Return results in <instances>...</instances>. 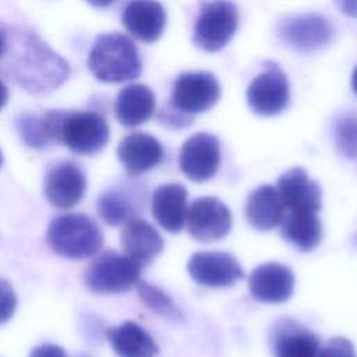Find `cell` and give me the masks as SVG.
Here are the masks:
<instances>
[{
    "mask_svg": "<svg viewBox=\"0 0 357 357\" xmlns=\"http://www.w3.org/2000/svg\"><path fill=\"white\" fill-rule=\"evenodd\" d=\"M86 66L98 81L106 84L132 81L142 71L135 43L127 35L119 32L102 33L95 39Z\"/></svg>",
    "mask_w": 357,
    "mask_h": 357,
    "instance_id": "obj_3",
    "label": "cell"
},
{
    "mask_svg": "<svg viewBox=\"0 0 357 357\" xmlns=\"http://www.w3.org/2000/svg\"><path fill=\"white\" fill-rule=\"evenodd\" d=\"M238 25V11L231 0L205 3L197 17L192 40L204 52L222 50L233 38Z\"/></svg>",
    "mask_w": 357,
    "mask_h": 357,
    "instance_id": "obj_6",
    "label": "cell"
},
{
    "mask_svg": "<svg viewBox=\"0 0 357 357\" xmlns=\"http://www.w3.org/2000/svg\"><path fill=\"white\" fill-rule=\"evenodd\" d=\"M180 170L191 181L211 180L220 166V145L215 135L197 132L191 135L180 149Z\"/></svg>",
    "mask_w": 357,
    "mask_h": 357,
    "instance_id": "obj_11",
    "label": "cell"
},
{
    "mask_svg": "<svg viewBox=\"0 0 357 357\" xmlns=\"http://www.w3.org/2000/svg\"><path fill=\"white\" fill-rule=\"evenodd\" d=\"M17 307V296L8 280L0 276V325L10 321Z\"/></svg>",
    "mask_w": 357,
    "mask_h": 357,
    "instance_id": "obj_29",
    "label": "cell"
},
{
    "mask_svg": "<svg viewBox=\"0 0 357 357\" xmlns=\"http://www.w3.org/2000/svg\"><path fill=\"white\" fill-rule=\"evenodd\" d=\"M3 165V153H1V151H0V166Z\"/></svg>",
    "mask_w": 357,
    "mask_h": 357,
    "instance_id": "obj_37",
    "label": "cell"
},
{
    "mask_svg": "<svg viewBox=\"0 0 357 357\" xmlns=\"http://www.w3.org/2000/svg\"><path fill=\"white\" fill-rule=\"evenodd\" d=\"M251 296L261 303H283L294 290V275L286 265L266 262L255 266L248 278Z\"/></svg>",
    "mask_w": 357,
    "mask_h": 357,
    "instance_id": "obj_15",
    "label": "cell"
},
{
    "mask_svg": "<svg viewBox=\"0 0 357 357\" xmlns=\"http://www.w3.org/2000/svg\"><path fill=\"white\" fill-rule=\"evenodd\" d=\"M6 47H7V32H4L0 28V60L6 52Z\"/></svg>",
    "mask_w": 357,
    "mask_h": 357,
    "instance_id": "obj_35",
    "label": "cell"
},
{
    "mask_svg": "<svg viewBox=\"0 0 357 357\" xmlns=\"http://www.w3.org/2000/svg\"><path fill=\"white\" fill-rule=\"evenodd\" d=\"M188 192L180 183H167L155 188L151 209L155 220L169 233L183 230L188 213Z\"/></svg>",
    "mask_w": 357,
    "mask_h": 357,
    "instance_id": "obj_18",
    "label": "cell"
},
{
    "mask_svg": "<svg viewBox=\"0 0 357 357\" xmlns=\"http://www.w3.org/2000/svg\"><path fill=\"white\" fill-rule=\"evenodd\" d=\"M155 95L148 85L130 84L119 92L114 113L121 126L131 128L148 121L155 112Z\"/></svg>",
    "mask_w": 357,
    "mask_h": 357,
    "instance_id": "obj_22",
    "label": "cell"
},
{
    "mask_svg": "<svg viewBox=\"0 0 357 357\" xmlns=\"http://www.w3.org/2000/svg\"><path fill=\"white\" fill-rule=\"evenodd\" d=\"M0 61L4 74L33 95L53 92L70 75L68 63L29 31L7 33V47Z\"/></svg>",
    "mask_w": 357,
    "mask_h": 357,
    "instance_id": "obj_1",
    "label": "cell"
},
{
    "mask_svg": "<svg viewBox=\"0 0 357 357\" xmlns=\"http://www.w3.org/2000/svg\"><path fill=\"white\" fill-rule=\"evenodd\" d=\"M317 357H357L351 342L346 337H332L322 349H319Z\"/></svg>",
    "mask_w": 357,
    "mask_h": 357,
    "instance_id": "obj_30",
    "label": "cell"
},
{
    "mask_svg": "<svg viewBox=\"0 0 357 357\" xmlns=\"http://www.w3.org/2000/svg\"><path fill=\"white\" fill-rule=\"evenodd\" d=\"M187 230L194 240L209 243L226 237L231 229L230 209L216 197H199L188 206Z\"/></svg>",
    "mask_w": 357,
    "mask_h": 357,
    "instance_id": "obj_10",
    "label": "cell"
},
{
    "mask_svg": "<svg viewBox=\"0 0 357 357\" xmlns=\"http://www.w3.org/2000/svg\"><path fill=\"white\" fill-rule=\"evenodd\" d=\"M106 337L119 357H156L159 347L151 333L132 321L110 328Z\"/></svg>",
    "mask_w": 357,
    "mask_h": 357,
    "instance_id": "obj_23",
    "label": "cell"
},
{
    "mask_svg": "<svg viewBox=\"0 0 357 357\" xmlns=\"http://www.w3.org/2000/svg\"><path fill=\"white\" fill-rule=\"evenodd\" d=\"M29 357H67L63 347L52 343L39 344L33 347L29 353Z\"/></svg>",
    "mask_w": 357,
    "mask_h": 357,
    "instance_id": "obj_31",
    "label": "cell"
},
{
    "mask_svg": "<svg viewBox=\"0 0 357 357\" xmlns=\"http://www.w3.org/2000/svg\"><path fill=\"white\" fill-rule=\"evenodd\" d=\"M142 266L127 254L107 250L85 269L86 287L96 294H116L130 290L139 282Z\"/></svg>",
    "mask_w": 357,
    "mask_h": 357,
    "instance_id": "obj_5",
    "label": "cell"
},
{
    "mask_svg": "<svg viewBox=\"0 0 357 357\" xmlns=\"http://www.w3.org/2000/svg\"><path fill=\"white\" fill-rule=\"evenodd\" d=\"M137 290L142 303L155 314L172 321H180L183 318L181 311L177 308L173 300L156 286L146 282H138Z\"/></svg>",
    "mask_w": 357,
    "mask_h": 357,
    "instance_id": "obj_26",
    "label": "cell"
},
{
    "mask_svg": "<svg viewBox=\"0 0 357 357\" xmlns=\"http://www.w3.org/2000/svg\"><path fill=\"white\" fill-rule=\"evenodd\" d=\"M220 98V85L208 71L180 74L172 89L170 103L176 110L191 116L212 109Z\"/></svg>",
    "mask_w": 357,
    "mask_h": 357,
    "instance_id": "obj_7",
    "label": "cell"
},
{
    "mask_svg": "<svg viewBox=\"0 0 357 357\" xmlns=\"http://www.w3.org/2000/svg\"><path fill=\"white\" fill-rule=\"evenodd\" d=\"M132 201L126 192L110 188L98 198V212L100 218L110 226H119L134 218Z\"/></svg>",
    "mask_w": 357,
    "mask_h": 357,
    "instance_id": "obj_25",
    "label": "cell"
},
{
    "mask_svg": "<svg viewBox=\"0 0 357 357\" xmlns=\"http://www.w3.org/2000/svg\"><path fill=\"white\" fill-rule=\"evenodd\" d=\"M187 269L194 282L206 287H227L245 276L237 258L225 251L195 252Z\"/></svg>",
    "mask_w": 357,
    "mask_h": 357,
    "instance_id": "obj_12",
    "label": "cell"
},
{
    "mask_svg": "<svg viewBox=\"0 0 357 357\" xmlns=\"http://www.w3.org/2000/svg\"><path fill=\"white\" fill-rule=\"evenodd\" d=\"M278 191L287 212H314L321 209L322 191L303 167H291L278 178Z\"/></svg>",
    "mask_w": 357,
    "mask_h": 357,
    "instance_id": "obj_16",
    "label": "cell"
},
{
    "mask_svg": "<svg viewBox=\"0 0 357 357\" xmlns=\"http://www.w3.org/2000/svg\"><path fill=\"white\" fill-rule=\"evenodd\" d=\"M17 130L21 139L33 149H42L50 142L47 139L42 116L24 113L17 119Z\"/></svg>",
    "mask_w": 357,
    "mask_h": 357,
    "instance_id": "obj_28",
    "label": "cell"
},
{
    "mask_svg": "<svg viewBox=\"0 0 357 357\" xmlns=\"http://www.w3.org/2000/svg\"><path fill=\"white\" fill-rule=\"evenodd\" d=\"M123 25L137 39L156 42L166 25V11L156 0H131L123 10Z\"/></svg>",
    "mask_w": 357,
    "mask_h": 357,
    "instance_id": "obj_19",
    "label": "cell"
},
{
    "mask_svg": "<svg viewBox=\"0 0 357 357\" xmlns=\"http://www.w3.org/2000/svg\"><path fill=\"white\" fill-rule=\"evenodd\" d=\"M284 215L286 206L278 188L262 184L250 192L245 202V218L254 229L268 231L279 226Z\"/></svg>",
    "mask_w": 357,
    "mask_h": 357,
    "instance_id": "obj_21",
    "label": "cell"
},
{
    "mask_svg": "<svg viewBox=\"0 0 357 357\" xmlns=\"http://www.w3.org/2000/svg\"><path fill=\"white\" fill-rule=\"evenodd\" d=\"M8 100V88L6 86V84L0 79V110L6 106Z\"/></svg>",
    "mask_w": 357,
    "mask_h": 357,
    "instance_id": "obj_33",
    "label": "cell"
},
{
    "mask_svg": "<svg viewBox=\"0 0 357 357\" xmlns=\"http://www.w3.org/2000/svg\"><path fill=\"white\" fill-rule=\"evenodd\" d=\"M117 156L130 176H139L158 166L163 160L165 151L153 135L132 132L120 141Z\"/></svg>",
    "mask_w": 357,
    "mask_h": 357,
    "instance_id": "obj_17",
    "label": "cell"
},
{
    "mask_svg": "<svg viewBox=\"0 0 357 357\" xmlns=\"http://www.w3.org/2000/svg\"><path fill=\"white\" fill-rule=\"evenodd\" d=\"M351 88H353V92L357 95V67L354 68L351 75Z\"/></svg>",
    "mask_w": 357,
    "mask_h": 357,
    "instance_id": "obj_36",
    "label": "cell"
},
{
    "mask_svg": "<svg viewBox=\"0 0 357 357\" xmlns=\"http://www.w3.org/2000/svg\"><path fill=\"white\" fill-rule=\"evenodd\" d=\"M86 190L82 169L73 160L53 165L43 181V192L49 204L59 209H68L81 202Z\"/></svg>",
    "mask_w": 357,
    "mask_h": 357,
    "instance_id": "obj_13",
    "label": "cell"
},
{
    "mask_svg": "<svg viewBox=\"0 0 357 357\" xmlns=\"http://www.w3.org/2000/svg\"><path fill=\"white\" fill-rule=\"evenodd\" d=\"M275 357H317L321 349L319 337L298 321L278 319L269 333Z\"/></svg>",
    "mask_w": 357,
    "mask_h": 357,
    "instance_id": "obj_14",
    "label": "cell"
},
{
    "mask_svg": "<svg viewBox=\"0 0 357 357\" xmlns=\"http://www.w3.org/2000/svg\"><path fill=\"white\" fill-rule=\"evenodd\" d=\"M339 10L347 17L357 18V0H336Z\"/></svg>",
    "mask_w": 357,
    "mask_h": 357,
    "instance_id": "obj_32",
    "label": "cell"
},
{
    "mask_svg": "<svg viewBox=\"0 0 357 357\" xmlns=\"http://www.w3.org/2000/svg\"><path fill=\"white\" fill-rule=\"evenodd\" d=\"M333 137L337 151L357 163V114L340 116L335 123Z\"/></svg>",
    "mask_w": 357,
    "mask_h": 357,
    "instance_id": "obj_27",
    "label": "cell"
},
{
    "mask_svg": "<svg viewBox=\"0 0 357 357\" xmlns=\"http://www.w3.org/2000/svg\"><path fill=\"white\" fill-rule=\"evenodd\" d=\"M121 245L126 254L141 266L152 262L165 247L159 231L142 218H131L121 230Z\"/></svg>",
    "mask_w": 357,
    "mask_h": 357,
    "instance_id": "obj_20",
    "label": "cell"
},
{
    "mask_svg": "<svg viewBox=\"0 0 357 357\" xmlns=\"http://www.w3.org/2000/svg\"><path fill=\"white\" fill-rule=\"evenodd\" d=\"M42 119L49 142L63 144L78 155H93L109 141V124L96 112L49 110Z\"/></svg>",
    "mask_w": 357,
    "mask_h": 357,
    "instance_id": "obj_2",
    "label": "cell"
},
{
    "mask_svg": "<svg viewBox=\"0 0 357 357\" xmlns=\"http://www.w3.org/2000/svg\"><path fill=\"white\" fill-rule=\"evenodd\" d=\"M282 237L294 248L312 251L322 238V225L314 212H287L280 223Z\"/></svg>",
    "mask_w": 357,
    "mask_h": 357,
    "instance_id": "obj_24",
    "label": "cell"
},
{
    "mask_svg": "<svg viewBox=\"0 0 357 357\" xmlns=\"http://www.w3.org/2000/svg\"><path fill=\"white\" fill-rule=\"evenodd\" d=\"M278 35L289 47L310 53L325 47L331 42L333 28L324 15L307 13L284 18L278 25Z\"/></svg>",
    "mask_w": 357,
    "mask_h": 357,
    "instance_id": "obj_9",
    "label": "cell"
},
{
    "mask_svg": "<svg viewBox=\"0 0 357 357\" xmlns=\"http://www.w3.org/2000/svg\"><path fill=\"white\" fill-rule=\"evenodd\" d=\"M247 103L259 116H276L282 113L290 100L289 82L276 63H265V70L248 85Z\"/></svg>",
    "mask_w": 357,
    "mask_h": 357,
    "instance_id": "obj_8",
    "label": "cell"
},
{
    "mask_svg": "<svg viewBox=\"0 0 357 357\" xmlns=\"http://www.w3.org/2000/svg\"><path fill=\"white\" fill-rule=\"evenodd\" d=\"M46 240L54 254L68 259H86L103 245L100 227L85 213L56 216L47 226Z\"/></svg>",
    "mask_w": 357,
    "mask_h": 357,
    "instance_id": "obj_4",
    "label": "cell"
},
{
    "mask_svg": "<svg viewBox=\"0 0 357 357\" xmlns=\"http://www.w3.org/2000/svg\"><path fill=\"white\" fill-rule=\"evenodd\" d=\"M85 1L89 3L91 6H93V7L105 8V7H109L114 0H85Z\"/></svg>",
    "mask_w": 357,
    "mask_h": 357,
    "instance_id": "obj_34",
    "label": "cell"
}]
</instances>
